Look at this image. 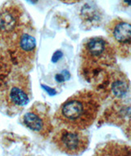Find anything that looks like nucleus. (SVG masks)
I'll return each instance as SVG.
<instances>
[{
    "mask_svg": "<svg viewBox=\"0 0 131 156\" xmlns=\"http://www.w3.org/2000/svg\"><path fill=\"white\" fill-rule=\"evenodd\" d=\"M32 30V27L27 28L7 46L11 62L18 70L26 73L34 66L37 53V44Z\"/></svg>",
    "mask_w": 131,
    "mask_h": 156,
    "instance_id": "5",
    "label": "nucleus"
},
{
    "mask_svg": "<svg viewBox=\"0 0 131 156\" xmlns=\"http://www.w3.org/2000/svg\"><path fill=\"white\" fill-rule=\"evenodd\" d=\"M32 27L21 3L8 1L0 8V44L8 46L27 28Z\"/></svg>",
    "mask_w": 131,
    "mask_h": 156,
    "instance_id": "4",
    "label": "nucleus"
},
{
    "mask_svg": "<svg viewBox=\"0 0 131 156\" xmlns=\"http://www.w3.org/2000/svg\"><path fill=\"white\" fill-rule=\"evenodd\" d=\"M100 107L98 94L93 90H84L62 103L54 114V119L66 127L83 131L96 120Z\"/></svg>",
    "mask_w": 131,
    "mask_h": 156,
    "instance_id": "1",
    "label": "nucleus"
},
{
    "mask_svg": "<svg viewBox=\"0 0 131 156\" xmlns=\"http://www.w3.org/2000/svg\"><path fill=\"white\" fill-rule=\"evenodd\" d=\"M22 122L28 129L37 133L42 137H48L53 131L50 108L45 103H34L22 115Z\"/></svg>",
    "mask_w": 131,
    "mask_h": 156,
    "instance_id": "8",
    "label": "nucleus"
},
{
    "mask_svg": "<svg viewBox=\"0 0 131 156\" xmlns=\"http://www.w3.org/2000/svg\"><path fill=\"white\" fill-rule=\"evenodd\" d=\"M31 83L26 73L13 71L0 86V107L7 114L22 112L31 99Z\"/></svg>",
    "mask_w": 131,
    "mask_h": 156,
    "instance_id": "2",
    "label": "nucleus"
},
{
    "mask_svg": "<svg viewBox=\"0 0 131 156\" xmlns=\"http://www.w3.org/2000/svg\"><path fill=\"white\" fill-rule=\"evenodd\" d=\"M61 2L64 3H67V4H72V3H76L80 2L81 0H60Z\"/></svg>",
    "mask_w": 131,
    "mask_h": 156,
    "instance_id": "9",
    "label": "nucleus"
},
{
    "mask_svg": "<svg viewBox=\"0 0 131 156\" xmlns=\"http://www.w3.org/2000/svg\"><path fill=\"white\" fill-rule=\"evenodd\" d=\"M27 1H29V3H35L36 2H37L38 0H27Z\"/></svg>",
    "mask_w": 131,
    "mask_h": 156,
    "instance_id": "10",
    "label": "nucleus"
},
{
    "mask_svg": "<svg viewBox=\"0 0 131 156\" xmlns=\"http://www.w3.org/2000/svg\"><path fill=\"white\" fill-rule=\"evenodd\" d=\"M107 40L115 49V54L122 59L131 58V20L118 17L107 24Z\"/></svg>",
    "mask_w": 131,
    "mask_h": 156,
    "instance_id": "6",
    "label": "nucleus"
},
{
    "mask_svg": "<svg viewBox=\"0 0 131 156\" xmlns=\"http://www.w3.org/2000/svg\"><path fill=\"white\" fill-rule=\"evenodd\" d=\"M115 58V49L107 39L102 36L88 38L80 51L81 68L84 74L101 71L112 67Z\"/></svg>",
    "mask_w": 131,
    "mask_h": 156,
    "instance_id": "3",
    "label": "nucleus"
},
{
    "mask_svg": "<svg viewBox=\"0 0 131 156\" xmlns=\"http://www.w3.org/2000/svg\"><path fill=\"white\" fill-rule=\"evenodd\" d=\"M52 141L58 151L71 156H77L84 153L89 144L88 135L83 131L68 127L55 132Z\"/></svg>",
    "mask_w": 131,
    "mask_h": 156,
    "instance_id": "7",
    "label": "nucleus"
}]
</instances>
